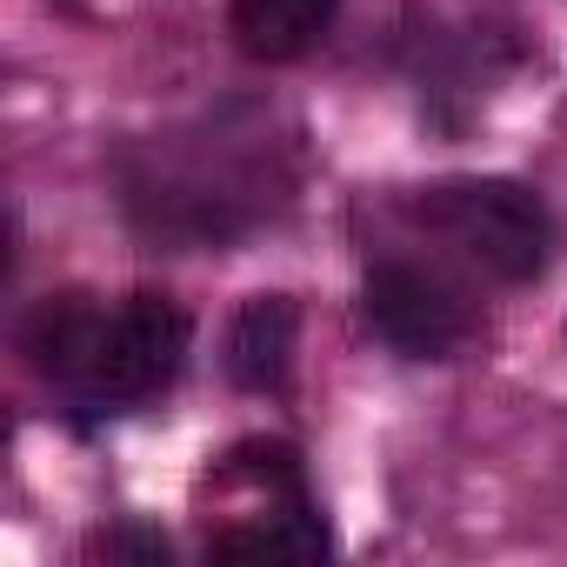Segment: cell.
I'll return each instance as SVG.
<instances>
[{"label":"cell","instance_id":"cell-1","mask_svg":"<svg viewBox=\"0 0 567 567\" xmlns=\"http://www.w3.org/2000/svg\"><path fill=\"white\" fill-rule=\"evenodd\" d=\"M408 214L441 234L461 260H474L481 274L507 280V288H527V280L547 274L554 254V214L534 187L501 181V174H461V181H434L408 200Z\"/></svg>","mask_w":567,"mask_h":567},{"label":"cell","instance_id":"cell-4","mask_svg":"<svg viewBox=\"0 0 567 567\" xmlns=\"http://www.w3.org/2000/svg\"><path fill=\"white\" fill-rule=\"evenodd\" d=\"M295 334H301V308L288 295H254L227 328V381L247 394L280 388L295 368Z\"/></svg>","mask_w":567,"mask_h":567},{"label":"cell","instance_id":"cell-7","mask_svg":"<svg viewBox=\"0 0 567 567\" xmlns=\"http://www.w3.org/2000/svg\"><path fill=\"white\" fill-rule=\"evenodd\" d=\"M101 554H114V560H167L174 547L154 527H114V534H101Z\"/></svg>","mask_w":567,"mask_h":567},{"label":"cell","instance_id":"cell-3","mask_svg":"<svg viewBox=\"0 0 567 567\" xmlns=\"http://www.w3.org/2000/svg\"><path fill=\"white\" fill-rule=\"evenodd\" d=\"M361 315L408 361H447L474 334L467 295L421 260H374L368 280H361Z\"/></svg>","mask_w":567,"mask_h":567},{"label":"cell","instance_id":"cell-2","mask_svg":"<svg viewBox=\"0 0 567 567\" xmlns=\"http://www.w3.org/2000/svg\"><path fill=\"white\" fill-rule=\"evenodd\" d=\"M187 341H194V321L167 301V295H134L127 308L107 315L101 328V348L81 374V401L87 408H134V401H154L181 361H187Z\"/></svg>","mask_w":567,"mask_h":567},{"label":"cell","instance_id":"cell-6","mask_svg":"<svg viewBox=\"0 0 567 567\" xmlns=\"http://www.w3.org/2000/svg\"><path fill=\"white\" fill-rule=\"evenodd\" d=\"M341 0H234V41L254 61H301L328 28Z\"/></svg>","mask_w":567,"mask_h":567},{"label":"cell","instance_id":"cell-5","mask_svg":"<svg viewBox=\"0 0 567 567\" xmlns=\"http://www.w3.org/2000/svg\"><path fill=\"white\" fill-rule=\"evenodd\" d=\"M101 328H107V315H101L87 295L68 288V295H48V301L28 315V328H21V354H28L34 374L81 388V374H87V361H94V348H101Z\"/></svg>","mask_w":567,"mask_h":567}]
</instances>
